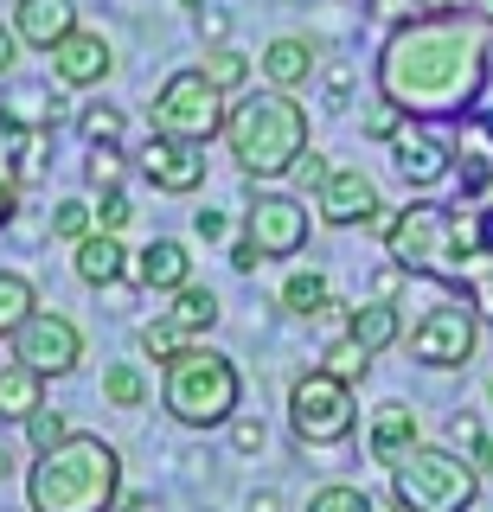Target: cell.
Returning a JSON list of instances; mask_svg holds the SVG:
<instances>
[{"instance_id":"obj_37","label":"cell","mask_w":493,"mask_h":512,"mask_svg":"<svg viewBox=\"0 0 493 512\" xmlns=\"http://www.w3.org/2000/svg\"><path fill=\"white\" fill-rule=\"evenodd\" d=\"M455 442H468V461H474L481 474H493V436L474 423V416H455Z\"/></svg>"},{"instance_id":"obj_12","label":"cell","mask_w":493,"mask_h":512,"mask_svg":"<svg viewBox=\"0 0 493 512\" xmlns=\"http://www.w3.org/2000/svg\"><path fill=\"white\" fill-rule=\"evenodd\" d=\"M45 58H52V77H58L65 90H103L109 77H116V45H109L97 26L65 32V39H58Z\"/></svg>"},{"instance_id":"obj_36","label":"cell","mask_w":493,"mask_h":512,"mask_svg":"<svg viewBox=\"0 0 493 512\" xmlns=\"http://www.w3.org/2000/svg\"><path fill=\"white\" fill-rule=\"evenodd\" d=\"M20 429H26V442H33V455H45V448H58V442H65V436H71V423H65V410H45V404H39L33 416H26V423H20Z\"/></svg>"},{"instance_id":"obj_8","label":"cell","mask_w":493,"mask_h":512,"mask_svg":"<svg viewBox=\"0 0 493 512\" xmlns=\"http://www.w3.org/2000/svg\"><path fill=\"white\" fill-rule=\"evenodd\" d=\"M225 116H231V96L212 84V77L199 71V64H186V71L161 77V90H154L148 103V135H167V141H205L225 135Z\"/></svg>"},{"instance_id":"obj_17","label":"cell","mask_w":493,"mask_h":512,"mask_svg":"<svg viewBox=\"0 0 493 512\" xmlns=\"http://www.w3.org/2000/svg\"><path fill=\"white\" fill-rule=\"evenodd\" d=\"M129 263H135V250L122 244V231H90L84 244H71V269H77V282H90V288H122Z\"/></svg>"},{"instance_id":"obj_29","label":"cell","mask_w":493,"mask_h":512,"mask_svg":"<svg viewBox=\"0 0 493 512\" xmlns=\"http://www.w3.org/2000/svg\"><path fill=\"white\" fill-rule=\"evenodd\" d=\"M103 397H109L116 410H141V404H148V372H141L135 359L103 365Z\"/></svg>"},{"instance_id":"obj_41","label":"cell","mask_w":493,"mask_h":512,"mask_svg":"<svg viewBox=\"0 0 493 512\" xmlns=\"http://www.w3.org/2000/svg\"><path fill=\"white\" fill-rule=\"evenodd\" d=\"M193 237H199V244H225V237H231V218L218 212V205H199V212H193Z\"/></svg>"},{"instance_id":"obj_51","label":"cell","mask_w":493,"mask_h":512,"mask_svg":"<svg viewBox=\"0 0 493 512\" xmlns=\"http://www.w3.org/2000/svg\"><path fill=\"white\" fill-rule=\"evenodd\" d=\"M13 461H20V455H13V448H7V442H0V480H7V474H13Z\"/></svg>"},{"instance_id":"obj_44","label":"cell","mask_w":493,"mask_h":512,"mask_svg":"<svg viewBox=\"0 0 493 512\" xmlns=\"http://www.w3.org/2000/svg\"><path fill=\"white\" fill-rule=\"evenodd\" d=\"M231 269H237V276H257V269H263V250L250 244V237H237V244H231Z\"/></svg>"},{"instance_id":"obj_47","label":"cell","mask_w":493,"mask_h":512,"mask_svg":"<svg viewBox=\"0 0 493 512\" xmlns=\"http://www.w3.org/2000/svg\"><path fill=\"white\" fill-rule=\"evenodd\" d=\"M250 512H282V493H276V487H263V493H250Z\"/></svg>"},{"instance_id":"obj_11","label":"cell","mask_w":493,"mask_h":512,"mask_svg":"<svg viewBox=\"0 0 493 512\" xmlns=\"http://www.w3.org/2000/svg\"><path fill=\"white\" fill-rule=\"evenodd\" d=\"M7 346H13L20 365H33V372H45V378H71L77 365H84V333H77V320L58 314V308H39Z\"/></svg>"},{"instance_id":"obj_28","label":"cell","mask_w":493,"mask_h":512,"mask_svg":"<svg viewBox=\"0 0 493 512\" xmlns=\"http://www.w3.org/2000/svg\"><path fill=\"white\" fill-rule=\"evenodd\" d=\"M84 186L90 192H122L129 186V154H122V141H103V148L84 154Z\"/></svg>"},{"instance_id":"obj_7","label":"cell","mask_w":493,"mask_h":512,"mask_svg":"<svg viewBox=\"0 0 493 512\" xmlns=\"http://www.w3.org/2000/svg\"><path fill=\"white\" fill-rule=\"evenodd\" d=\"M391 500L404 512H468L481 500V468H474L461 448L417 442L391 468Z\"/></svg>"},{"instance_id":"obj_46","label":"cell","mask_w":493,"mask_h":512,"mask_svg":"<svg viewBox=\"0 0 493 512\" xmlns=\"http://www.w3.org/2000/svg\"><path fill=\"white\" fill-rule=\"evenodd\" d=\"M346 103H353V77L333 71V77H327V109H346Z\"/></svg>"},{"instance_id":"obj_22","label":"cell","mask_w":493,"mask_h":512,"mask_svg":"<svg viewBox=\"0 0 493 512\" xmlns=\"http://www.w3.org/2000/svg\"><path fill=\"white\" fill-rule=\"evenodd\" d=\"M346 333L372 352H385V346H404V314H397V301H385V295H372V301H359L353 314H346Z\"/></svg>"},{"instance_id":"obj_40","label":"cell","mask_w":493,"mask_h":512,"mask_svg":"<svg viewBox=\"0 0 493 512\" xmlns=\"http://www.w3.org/2000/svg\"><path fill=\"white\" fill-rule=\"evenodd\" d=\"M327 173H333V167H327V154H314V148H308V154H301L295 167H289V180H295L301 192H321V186H327Z\"/></svg>"},{"instance_id":"obj_53","label":"cell","mask_w":493,"mask_h":512,"mask_svg":"<svg viewBox=\"0 0 493 512\" xmlns=\"http://www.w3.org/2000/svg\"><path fill=\"white\" fill-rule=\"evenodd\" d=\"M180 7H186V13H199V7H205V0H180Z\"/></svg>"},{"instance_id":"obj_9","label":"cell","mask_w":493,"mask_h":512,"mask_svg":"<svg viewBox=\"0 0 493 512\" xmlns=\"http://www.w3.org/2000/svg\"><path fill=\"white\" fill-rule=\"evenodd\" d=\"M289 429H295V442H308V448H340L359 429L353 384L333 378L327 365H308V372L289 384Z\"/></svg>"},{"instance_id":"obj_18","label":"cell","mask_w":493,"mask_h":512,"mask_svg":"<svg viewBox=\"0 0 493 512\" xmlns=\"http://www.w3.org/2000/svg\"><path fill=\"white\" fill-rule=\"evenodd\" d=\"M257 64H263V84L301 90V84H314V71H321V52H314V39H301V32H276V39L257 52Z\"/></svg>"},{"instance_id":"obj_33","label":"cell","mask_w":493,"mask_h":512,"mask_svg":"<svg viewBox=\"0 0 493 512\" xmlns=\"http://www.w3.org/2000/svg\"><path fill=\"white\" fill-rule=\"evenodd\" d=\"M135 346H141V359H154V365H167V359H173V352H180V346H186V333H180V327H173V320H167V314H154V320H148V327H141V333H135Z\"/></svg>"},{"instance_id":"obj_1","label":"cell","mask_w":493,"mask_h":512,"mask_svg":"<svg viewBox=\"0 0 493 512\" xmlns=\"http://www.w3.org/2000/svg\"><path fill=\"white\" fill-rule=\"evenodd\" d=\"M493 45L474 13H417V20L391 26L372 58L378 96H391L410 122L436 116H468L487 90Z\"/></svg>"},{"instance_id":"obj_38","label":"cell","mask_w":493,"mask_h":512,"mask_svg":"<svg viewBox=\"0 0 493 512\" xmlns=\"http://www.w3.org/2000/svg\"><path fill=\"white\" fill-rule=\"evenodd\" d=\"M97 231H122V224L135 218V205H129V192H97Z\"/></svg>"},{"instance_id":"obj_16","label":"cell","mask_w":493,"mask_h":512,"mask_svg":"<svg viewBox=\"0 0 493 512\" xmlns=\"http://www.w3.org/2000/svg\"><path fill=\"white\" fill-rule=\"evenodd\" d=\"M58 109H65V84H13L7 103H0V141L7 135H45L58 128Z\"/></svg>"},{"instance_id":"obj_52","label":"cell","mask_w":493,"mask_h":512,"mask_svg":"<svg viewBox=\"0 0 493 512\" xmlns=\"http://www.w3.org/2000/svg\"><path fill=\"white\" fill-rule=\"evenodd\" d=\"M474 269H487V282H493V250H487V256H481V263H474Z\"/></svg>"},{"instance_id":"obj_49","label":"cell","mask_w":493,"mask_h":512,"mask_svg":"<svg viewBox=\"0 0 493 512\" xmlns=\"http://www.w3.org/2000/svg\"><path fill=\"white\" fill-rule=\"evenodd\" d=\"M423 13H468V0H423Z\"/></svg>"},{"instance_id":"obj_13","label":"cell","mask_w":493,"mask_h":512,"mask_svg":"<svg viewBox=\"0 0 493 512\" xmlns=\"http://www.w3.org/2000/svg\"><path fill=\"white\" fill-rule=\"evenodd\" d=\"M391 167H397V180H404V186L429 192L436 180H449L455 148L442 135H429L423 122H404V128H397V141H391Z\"/></svg>"},{"instance_id":"obj_3","label":"cell","mask_w":493,"mask_h":512,"mask_svg":"<svg viewBox=\"0 0 493 512\" xmlns=\"http://www.w3.org/2000/svg\"><path fill=\"white\" fill-rule=\"evenodd\" d=\"M122 506V448L103 436H71L33 455L26 512H116Z\"/></svg>"},{"instance_id":"obj_21","label":"cell","mask_w":493,"mask_h":512,"mask_svg":"<svg viewBox=\"0 0 493 512\" xmlns=\"http://www.w3.org/2000/svg\"><path fill=\"white\" fill-rule=\"evenodd\" d=\"M417 442H423L417 436V410L397 404V397H391V404H378L372 423H365V448H372V461H385V468H397Z\"/></svg>"},{"instance_id":"obj_5","label":"cell","mask_w":493,"mask_h":512,"mask_svg":"<svg viewBox=\"0 0 493 512\" xmlns=\"http://www.w3.org/2000/svg\"><path fill=\"white\" fill-rule=\"evenodd\" d=\"M397 295H417V314H404V352L429 372H461L481 346V314L461 295V282L410 276V288H397Z\"/></svg>"},{"instance_id":"obj_50","label":"cell","mask_w":493,"mask_h":512,"mask_svg":"<svg viewBox=\"0 0 493 512\" xmlns=\"http://www.w3.org/2000/svg\"><path fill=\"white\" fill-rule=\"evenodd\" d=\"M468 13H474L481 26H493V0H468Z\"/></svg>"},{"instance_id":"obj_14","label":"cell","mask_w":493,"mask_h":512,"mask_svg":"<svg viewBox=\"0 0 493 512\" xmlns=\"http://www.w3.org/2000/svg\"><path fill=\"white\" fill-rule=\"evenodd\" d=\"M314 212H321V224H333V231H353V224H372V212H385V199H378V186L365 180L359 167H333L327 186L314 192Z\"/></svg>"},{"instance_id":"obj_15","label":"cell","mask_w":493,"mask_h":512,"mask_svg":"<svg viewBox=\"0 0 493 512\" xmlns=\"http://www.w3.org/2000/svg\"><path fill=\"white\" fill-rule=\"evenodd\" d=\"M141 180H148L154 192H199L205 186V148L148 135V148H141Z\"/></svg>"},{"instance_id":"obj_2","label":"cell","mask_w":493,"mask_h":512,"mask_svg":"<svg viewBox=\"0 0 493 512\" xmlns=\"http://www.w3.org/2000/svg\"><path fill=\"white\" fill-rule=\"evenodd\" d=\"M493 250V224L487 212H455V205H436V199H410L397 205L391 224H385V256L404 276H442V282H461L474 263Z\"/></svg>"},{"instance_id":"obj_39","label":"cell","mask_w":493,"mask_h":512,"mask_svg":"<svg viewBox=\"0 0 493 512\" xmlns=\"http://www.w3.org/2000/svg\"><path fill=\"white\" fill-rule=\"evenodd\" d=\"M231 448H237V455H263V448H269V429L257 423V416H231Z\"/></svg>"},{"instance_id":"obj_48","label":"cell","mask_w":493,"mask_h":512,"mask_svg":"<svg viewBox=\"0 0 493 512\" xmlns=\"http://www.w3.org/2000/svg\"><path fill=\"white\" fill-rule=\"evenodd\" d=\"M122 512H167V506L154 500V493H135V500H122Z\"/></svg>"},{"instance_id":"obj_31","label":"cell","mask_w":493,"mask_h":512,"mask_svg":"<svg viewBox=\"0 0 493 512\" xmlns=\"http://www.w3.org/2000/svg\"><path fill=\"white\" fill-rule=\"evenodd\" d=\"M122 128H129V116H122L116 103H84V109H77V135H84L90 148H103V141H122Z\"/></svg>"},{"instance_id":"obj_35","label":"cell","mask_w":493,"mask_h":512,"mask_svg":"<svg viewBox=\"0 0 493 512\" xmlns=\"http://www.w3.org/2000/svg\"><path fill=\"white\" fill-rule=\"evenodd\" d=\"M308 512H378V500L359 493V487H346V480H327V487L308 500Z\"/></svg>"},{"instance_id":"obj_34","label":"cell","mask_w":493,"mask_h":512,"mask_svg":"<svg viewBox=\"0 0 493 512\" xmlns=\"http://www.w3.org/2000/svg\"><path fill=\"white\" fill-rule=\"evenodd\" d=\"M404 122H410V116H404V109L391 103V96H372V103L359 109V128H365L372 141H385V148L397 141V128H404Z\"/></svg>"},{"instance_id":"obj_23","label":"cell","mask_w":493,"mask_h":512,"mask_svg":"<svg viewBox=\"0 0 493 512\" xmlns=\"http://www.w3.org/2000/svg\"><path fill=\"white\" fill-rule=\"evenodd\" d=\"M45 404V372L20 359H0V423H26Z\"/></svg>"},{"instance_id":"obj_24","label":"cell","mask_w":493,"mask_h":512,"mask_svg":"<svg viewBox=\"0 0 493 512\" xmlns=\"http://www.w3.org/2000/svg\"><path fill=\"white\" fill-rule=\"evenodd\" d=\"M218 314H225V308H218V295H212V288H199V282H186V288H173V295H167V320L186 333V340L212 333Z\"/></svg>"},{"instance_id":"obj_26","label":"cell","mask_w":493,"mask_h":512,"mask_svg":"<svg viewBox=\"0 0 493 512\" xmlns=\"http://www.w3.org/2000/svg\"><path fill=\"white\" fill-rule=\"evenodd\" d=\"M39 308H45V301H39L33 276H20V269H0V340H13V333H20Z\"/></svg>"},{"instance_id":"obj_19","label":"cell","mask_w":493,"mask_h":512,"mask_svg":"<svg viewBox=\"0 0 493 512\" xmlns=\"http://www.w3.org/2000/svg\"><path fill=\"white\" fill-rule=\"evenodd\" d=\"M129 276L148 288V295H173V288L193 282V256H186L180 237H154V244H141V250H135Z\"/></svg>"},{"instance_id":"obj_32","label":"cell","mask_w":493,"mask_h":512,"mask_svg":"<svg viewBox=\"0 0 493 512\" xmlns=\"http://www.w3.org/2000/svg\"><path fill=\"white\" fill-rule=\"evenodd\" d=\"M321 365H327V372H333V378H346V384H359L365 372H372V352H365V346L353 340V333H346V327H340V340H333V346L321 352Z\"/></svg>"},{"instance_id":"obj_43","label":"cell","mask_w":493,"mask_h":512,"mask_svg":"<svg viewBox=\"0 0 493 512\" xmlns=\"http://www.w3.org/2000/svg\"><path fill=\"white\" fill-rule=\"evenodd\" d=\"M13 212H20V180H13V160L0 154V224H13Z\"/></svg>"},{"instance_id":"obj_4","label":"cell","mask_w":493,"mask_h":512,"mask_svg":"<svg viewBox=\"0 0 493 512\" xmlns=\"http://www.w3.org/2000/svg\"><path fill=\"white\" fill-rule=\"evenodd\" d=\"M225 148L244 180H289V167L308 154V103L295 90H244L225 116Z\"/></svg>"},{"instance_id":"obj_42","label":"cell","mask_w":493,"mask_h":512,"mask_svg":"<svg viewBox=\"0 0 493 512\" xmlns=\"http://www.w3.org/2000/svg\"><path fill=\"white\" fill-rule=\"evenodd\" d=\"M193 20H199V45H225L231 39V13L225 7H199Z\"/></svg>"},{"instance_id":"obj_6","label":"cell","mask_w":493,"mask_h":512,"mask_svg":"<svg viewBox=\"0 0 493 512\" xmlns=\"http://www.w3.org/2000/svg\"><path fill=\"white\" fill-rule=\"evenodd\" d=\"M161 404H167L173 423H186V429H218L244 404V372L231 365V352H218L205 340H186L161 365Z\"/></svg>"},{"instance_id":"obj_27","label":"cell","mask_w":493,"mask_h":512,"mask_svg":"<svg viewBox=\"0 0 493 512\" xmlns=\"http://www.w3.org/2000/svg\"><path fill=\"white\" fill-rule=\"evenodd\" d=\"M199 71L212 77L225 96H244V84H250V58L237 52L231 39H225V45H199Z\"/></svg>"},{"instance_id":"obj_54","label":"cell","mask_w":493,"mask_h":512,"mask_svg":"<svg viewBox=\"0 0 493 512\" xmlns=\"http://www.w3.org/2000/svg\"><path fill=\"white\" fill-rule=\"evenodd\" d=\"M487 397H493V384H487Z\"/></svg>"},{"instance_id":"obj_30","label":"cell","mask_w":493,"mask_h":512,"mask_svg":"<svg viewBox=\"0 0 493 512\" xmlns=\"http://www.w3.org/2000/svg\"><path fill=\"white\" fill-rule=\"evenodd\" d=\"M45 231H52L58 244H84V237L97 231V205L90 199H58L52 218H45Z\"/></svg>"},{"instance_id":"obj_55","label":"cell","mask_w":493,"mask_h":512,"mask_svg":"<svg viewBox=\"0 0 493 512\" xmlns=\"http://www.w3.org/2000/svg\"><path fill=\"white\" fill-rule=\"evenodd\" d=\"M487 199H493V186H487Z\"/></svg>"},{"instance_id":"obj_10","label":"cell","mask_w":493,"mask_h":512,"mask_svg":"<svg viewBox=\"0 0 493 512\" xmlns=\"http://www.w3.org/2000/svg\"><path fill=\"white\" fill-rule=\"evenodd\" d=\"M244 237L263 250V263L301 256V250H308V205H301L295 192H276V186H257V180H250V199H244Z\"/></svg>"},{"instance_id":"obj_45","label":"cell","mask_w":493,"mask_h":512,"mask_svg":"<svg viewBox=\"0 0 493 512\" xmlns=\"http://www.w3.org/2000/svg\"><path fill=\"white\" fill-rule=\"evenodd\" d=\"M13 64H20V32H13V20L0 26V77H13Z\"/></svg>"},{"instance_id":"obj_20","label":"cell","mask_w":493,"mask_h":512,"mask_svg":"<svg viewBox=\"0 0 493 512\" xmlns=\"http://www.w3.org/2000/svg\"><path fill=\"white\" fill-rule=\"evenodd\" d=\"M13 32L26 52H52L65 32H77V0H13Z\"/></svg>"},{"instance_id":"obj_25","label":"cell","mask_w":493,"mask_h":512,"mask_svg":"<svg viewBox=\"0 0 493 512\" xmlns=\"http://www.w3.org/2000/svg\"><path fill=\"white\" fill-rule=\"evenodd\" d=\"M333 308V282H327V269H295L289 282H282V314H295V320H321Z\"/></svg>"}]
</instances>
